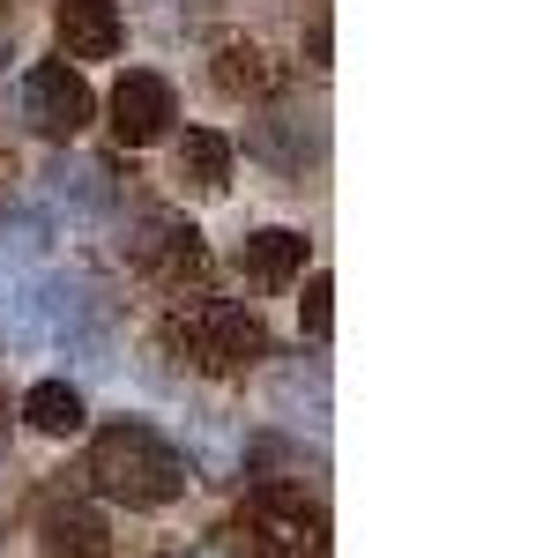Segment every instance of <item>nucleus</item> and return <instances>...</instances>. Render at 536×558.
<instances>
[{
  "label": "nucleus",
  "instance_id": "17",
  "mask_svg": "<svg viewBox=\"0 0 536 558\" xmlns=\"http://www.w3.org/2000/svg\"><path fill=\"white\" fill-rule=\"evenodd\" d=\"M186 558H239V551H231L223 536H209V544H194V551H186Z\"/></svg>",
  "mask_w": 536,
  "mask_h": 558
},
{
  "label": "nucleus",
  "instance_id": "16",
  "mask_svg": "<svg viewBox=\"0 0 536 558\" xmlns=\"http://www.w3.org/2000/svg\"><path fill=\"white\" fill-rule=\"evenodd\" d=\"M328 299H336V283H328V276H306L299 320H306V336H313V343H320V336H328V320H336V313H328Z\"/></svg>",
  "mask_w": 536,
  "mask_h": 558
},
{
  "label": "nucleus",
  "instance_id": "12",
  "mask_svg": "<svg viewBox=\"0 0 536 558\" xmlns=\"http://www.w3.org/2000/svg\"><path fill=\"white\" fill-rule=\"evenodd\" d=\"M179 179H186L194 194H223V186H231V142L209 134V128H194L179 142Z\"/></svg>",
  "mask_w": 536,
  "mask_h": 558
},
{
  "label": "nucleus",
  "instance_id": "7",
  "mask_svg": "<svg viewBox=\"0 0 536 558\" xmlns=\"http://www.w3.org/2000/svg\"><path fill=\"white\" fill-rule=\"evenodd\" d=\"M120 254H127L134 268H194V260H202V231L179 223V216H165V209H134L127 231H120Z\"/></svg>",
  "mask_w": 536,
  "mask_h": 558
},
{
  "label": "nucleus",
  "instance_id": "3",
  "mask_svg": "<svg viewBox=\"0 0 536 558\" xmlns=\"http://www.w3.org/2000/svg\"><path fill=\"white\" fill-rule=\"evenodd\" d=\"M246 529H254L261 558H320L328 514H320V499H306V484L268 476V484L246 492Z\"/></svg>",
  "mask_w": 536,
  "mask_h": 558
},
{
  "label": "nucleus",
  "instance_id": "1",
  "mask_svg": "<svg viewBox=\"0 0 536 558\" xmlns=\"http://www.w3.org/2000/svg\"><path fill=\"white\" fill-rule=\"evenodd\" d=\"M186 454H179L165 432H149L142 417H112V425L89 439V484L120 507H172L186 492Z\"/></svg>",
  "mask_w": 536,
  "mask_h": 558
},
{
  "label": "nucleus",
  "instance_id": "8",
  "mask_svg": "<svg viewBox=\"0 0 536 558\" xmlns=\"http://www.w3.org/2000/svg\"><path fill=\"white\" fill-rule=\"evenodd\" d=\"M38 551L45 558H112V529L83 499H52L38 521Z\"/></svg>",
  "mask_w": 536,
  "mask_h": 558
},
{
  "label": "nucleus",
  "instance_id": "13",
  "mask_svg": "<svg viewBox=\"0 0 536 558\" xmlns=\"http://www.w3.org/2000/svg\"><path fill=\"white\" fill-rule=\"evenodd\" d=\"M52 194H60V202H68V209H112V179H105V165H97V157H60V165H52Z\"/></svg>",
  "mask_w": 536,
  "mask_h": 558
},
{
  "label": "nucleus",
  "instance_id": "9",
  "mask_svg": "<svg viewBox=\"0 0 536 558\" xmlns=\"http://www.w3.org/2000/svg\"><path fill=\"white\" fill-rule=\"evenodd\" d=\"M60 45H68V60H112L120 52V0H60Z\"/></svg>",
  "mask_w": 536,
  "mask_h": 558
},
{
  "label": "nucleus",
  "instance_id": "15",
  "mask_svg": "<svg viewBox=\"0 0 536 558\" xmlns=\"http://www.w3.org/2000/svg\"><path fill=\"white\" fill-rule=\"evenodd\" d=\"M217 83L231 89V97H261V89H268L261 52H254V45H223V52H217Z\"/></svg>",
  "mask_w": 536,
  "mask_h": 558
},
{
  "label": "nucleus",
  "instance_id": "4",
  "mask_svg": "<svg viewBox=\"0 0 536 558\" xmlns=\"http://www.w3.org/2000/svg\"><path fill=\"white\" fill-rule=\"evenodd\" d=\"M89 83L75 75V60H38L23 75V120L45 134V142H75L89 128Z\"/></svg>",
  "mask_w": 536,
  "mask_h": 558
},
{
  "label": "nucleus",
  "instance_id": "10",
  "mask_svg": "<svg viewBox=\"0 0 536 558\" xmlns=\"http://www.w3.org/2000/svg\"><path fill=\"white\" fill-rule=\"evenodd\" d=\"M239 268L254 276V283H291L299 268H306V231H291V223H268V231H246V246H239Z\"/></svg>",
  "mask_w": 536,
  "mask_h": 558
},
{
  "label": "nucleus",
  "instance_id": "5",
  "mask_svg": "<svg viewBox=\"0 0 536 558\" xmlns=\"http://www.w3.org/2000/svg\"><path fill=\"white\" fill-rule=\"evenodd\" d=\"M15 313H23V328H31V336L89 343V336H97V320H105V299H97V283H83V276H45V283L23 291Z\"/></svg>",
  "mask_w": 536,
  "mask_h": 558
},
{
  "label": "nucleus",
  "instance_id": "2",
  "mask_svg": "<svg viewBox=\"0 0 536 558\" xmlns=\"http://www.w3.org/2000/svg\"><path fill=\"white\" fill-rule=\"evenodd\" d=\"M172 343L186 350V365H202V373H246V365L268 357L261 313H254V305H231V299L186 305L172 320Z\"/></svg>",
  "mask_w": 536,
  "mask_h": 558
},
{
  "label": "nucleus",
  "instance_id": "6",
  "mask_svg": "<svg viewBox=\"0 0 536 558\" xmlns=\"http://www.w3.org/2000/svg\"><path fill=\"white\" fill-rule=\"evenodd\" d=\"M179 120V97L165 75H149V68H127L120 83H112V134L127 142V149H149V142H165Z\"/></svg>",
  "mask_w": 536,
  "mask_h": 558
},
{
  "label": "nucleus",
  "instance_id": "11",
  "mask_svg": "<svg viewBox=\"0 0 536 558\" xmlns=\"http://www.w3.org/2000/svg\"><path fill=\"white\" fill-rule=\"evenodd\" d=\"M23 417L38 432H52V439H75L89 425V402H83V387H68V380H38L23 395Z\"/></svg>",
  "mask_w": 536,
  "mask_h": 558
},
{
  "label": "nucleus",
  "instance_id": "18",
  "mask_svg": "<svg viewBox=\"0 0 536 558\" xmlns=\"http://www.w3.org/2000/svg\"><path fill=\"white\" fill-rule=\"evenodd\" d=\"M0 439H8V387H0Z\"/></svg>",
  "mask_w": 536,
  "mask_h": 558
},
{
  "label": "nucleus",
  "instance_id": "14",
  "mask_svg": "<svg viewBox=\"0 0 536 558\" xmlns=\"http://www.w3.org/2000/svg\"><path fill=\"white\" fill-rule=\"evenodd\" d=\"M45 254V216L38 209H0V276L31 268Z\"/></svg>",
  "mask_w": 536,
  "mask_h": 558
}]
</instances>
